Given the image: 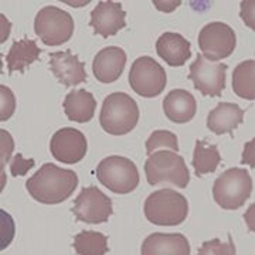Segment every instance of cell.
<instances>
[{"label":"cell","instance_id":"cell-1","mask_svg":"<svg viewBox=\"0 0 255 255\" xmlns=\"http://www.w3.org/2000/svg\"><path fill=\"white\" fill-rule=\"evenodd\" d=\"M78 186V176L73 170L61 169L54 163H44L27 182L30 196L43 204H60L73 194Z\"/></svg>","mask_w":255,"mask_h":255},{"label":"cell","instance_id":"cell-2","mask_svg":"<svg viewBox=\"0 0 255 255\" xmlns=\"http://www.w3.org/2000/svg\"><path fill=\"white\" fill-rule=\"evenodd\" d=\"M139 122V107L136 101L125 92L110 94L102 104L100 124L110 133L122 136L136 128Z\"/></svg>","mask_w":255,"mask_h":255},{"label":"cell","instance_id":"cell-3","mask_svg":"<svg viewBox=\"0 0 255 255\" xmlns=\"http://www.w3.org/2000/svg\"><path fill=\"white\" fill-rule=\"evenodd\" d=\"M143 211L146 219L155 226H180L187 219L189 201L177 191L162 189L146 199Z\"/></svg>","mask_w":255,"mask_h":255},{"label":"cell","instance_id":"cell-4","mask_svg":"<svg viewBox=\"0 0 255 255\" xmlns=\"http://www.w3.org/2000/svg\"><path fill=\"white\" fill-rule=\"evenodd\" d=\"M146 180L150 186L170 183L179 189H186L190 173L184 159L173 150H157L150 153L145 162Z\"/></svg>","mask_w":255,"mask_h":255},{"label":"cell","instance_id":"cell-5","mask_svg":"<svg viewBox=\"0 0 255 255\" xmlns=\"http://www.w3.org/2000/svg\"><path fill=\"white\" fill-rule=\"evenodd\" d=\"M95 176L107 189L117 194H128L140 182L136 164L124 156H108L97 166Z\"/></svg>","mask_w":255,"mask_h":255},{"label":"cell","instance_id":"cell-6","mask_svg":"<svg viewBox=\"0 0 255 255\" xmlns=\"http://www.w3.org/2000/svg\"><path fill=\"white\" fill-rule=\"evenodd\" d=\"M253 193V179L246 169L231 167L214 182L213 196L223 210H237Z\"/></svg>","mask_w":255,"mask_h":255},{"label":"cell","instance_id":"cell-7","mask_svg":"<svg viewBox=\"0 0 255 255\" xmlns=\"http://www.w3.org/2000/svg\"><path fill=\"white\" fill-rule=\"evenodd\" d=\"M34 31L44 46H61L73 37L74 20L67 11L55 6H47L37 13Z\"/></svg>","mask_w":255,"mask_h":255},{"label":"cell","instance_id":"cell-8","mask_svg":"<svg viewBox=\"0 0 255 255\" xmlns=\"http://www.w3.org/2000/svg\"><path fill=\"white\" fill-rule=\"evenodd\" d=\"M166 71L152 57L136 58L129 71V85L143 98H155L166 88Z\"/></svg>","mask_w":255,"mask_h":255},{"label":"cell","instance_id":"cell-9","mask_svg":"<svg viewBox=\"0 0 255 255\" xmlns=\"http://www.w3.org/2000/svg\"><path fill=\"white\" fill-rule=\"evenodd\" d=\"M237 44L234 30L226 23L213 21L201 28L199 34V47L203 57L210 61L219 63L233 54Z\"/></svg>","mask_w":255,"mask_h":255},{"label":"cell","instance_id":"cell-10","mask_svg":"<svg viewBox=\"0 0 255 255\" xmlns=\"http://www.w3.org/2000/svg\"><path fill=\"white\" fill-rule=\"evenodd\" d=\"M112 213V200L97 186L84 187L74 200L73 214L78 221L87 224L107 223Z\"/></svg>","mask_w":255,"mask_h":255},{"label":"cell","instance_id":"cell-11","mask_svg":"<svg viewBox=\"0 0 255 255\" xmlns=\"http://www.w3.org/2000/svg\"><path fill=\"white\" fill-rule=\"evenodd\" d=\"M226 64L214 63L197 54L196 61L190 65L189 80L204 97H220L226 88Z\"/></svg>","mask_w":255,"mask_h":255},{"label":"cell","instance_id":"cell-12","mask_svg":"<svg viewBox=\"0 0 255 255\" xmlns=\"http://www.w3.org/2000/svg\"><path fill=\"white\" fill-rule=\"evenodd\" d=\"M87 139L75 128H61L50 140V152L55 160L65 164L81 162L87 155Z\"/></svg>","mask_w":255,"mask_h":255},{"label":"cell","instance_id":"cell-13","mask_svg":"<svg viewBox=\"0 0 255 255\" xmlns=\"http://www.w3.org/2000/svg\"><path fill=\"white\" fill-rule=\"evenodd\" d=\"M90 26L94 28L95 34L108 38L127 27V13L122 10V4L118 1H100L91 11Z\"/></svg>","mask_w":255,"mask_h":255},{"label":"cell","instance_id":"cell-14","mask_svg":"<svg viewBox=\"0 0 255 255\" xmlns=\"http://www.w3.org/2000/svg\"><path fill=\"white\" fill-rule=\"evenodd\" d=\"M50 71L65 87H75L87 81L85 64L70 50L50 54Z\"/></svg>","mask_w":255,"mask_h":255},{"label":"cell","instance_id":"cell-15","mask_svg":"<svg viewBox=\"0 0 255 255\" xmlns=\"http://www.w3.org/2000/svg\"><path fill=\"white\" fill-rule=\"evenodd\" d=\"M127 64V53L117 46L102 48L92 63L94 77L102 84L115 82L124 73Z\"/></svg>","mask_w":255,"mask_h":255},{"label":"cell","instance_id":"cell-16","mask_svg":"<svg viewBox=\"0 0 255 255\" xmlns=\"http://www.w3.org/2000/svg\"><path fill=\"white\" fill-rule=\"evenodd\" d=\"M142 255H189L190 244L183 234H160L156 233L145 238Z\"/></svg>","mask_w":255,"mask_h":255},{"label":"cell","instance_id":"cell-17","mask_svg":"<svg viewBox=\"0 0 255 255\" xmlns=\"http://www.w3.org/2000/svg\"><path fill=\"white\" fill-rule=\"evenodd\" d=\"M156 53L170 67H182L191 57V44L179 33H164L156 41Z\"/></svg>","mask_w":255,"mask_h":255},{"label":"cell","instance_id":"cell-18","mask_svg":"<svg viewBox=\"0 0 255 255\" xmlns=\"http://www.w3.org/2000/svg\"><path fill=\"white\" fill-rule=\"evenodd\" d=\"M244 110L233 102H220L207 117V128L216 135L230 133L234 136V130L244 121Z\"/></svg>","mask_w":255,"mask_h":255},{"label":"cell","instance_id":"cell-19","mask_svg":"<svg viewBox=\"0 0 255 255\" xmlns=\"http://www.w3.org/2000/svg\"><path fill=\"white\" fill-rule=\"evenodd\" d=\"M164 115L174 124H187L196 117L197 102L193 94L184 90H172L163 100Z\"/></svg>","mask_w":255,"mask_h":255},{"label":"cell","instance_id":"cell-20","mask_svg":"<svg viewBox=\"0 0 255 255\" xmlns=\"http://www.w3.org/2000/svg\"><path fill=\"white\" fill-rule=\"evenodd\" d=\"M63 108L64 114L70 121L85 124L94 118L97 101L91 92L85 90H75L67 94L63 102Z\"/></svg>","mask_w":255,"mask_h":255},{"label":"cell","instance_id":"cell-21","mask_svg":"<svg viewBox=\"0 0 255 255\" xmlns=\"http://www.w3.org/2000/svg\"><path fill=\"white\" fill-rule=\"evenodd\" d=\"M40 54H41V48H38L34 40L23 38L14 41L6 55L7 71L9 74H13L14 71L24 73L30 64L38 60Z\"/></svg>","mask_w":255,"mask_h":255},{"label":"cell","instance_id":"cell-22","mask_svg":"<svg viewBox=\"0 0 255 255\" xmlns=\"http://www.w3.org/2000/svg\"><path fill=\"white\" fill-rule=\"evenodd\" d=\"M221 162L219 147L214 143H210L204 139H199L196 142L194 155H193V167L197 177H201L207 173H214Z\"/></svg>","mask_w":255,"mask_h":255},{"label":"cell","instance_id":"cell-23","mask_svg":"<svg viewBox=\"0 0 255 255\" xmlns=\"http://www.w3.org/2000/svg\"><path fill=\"white\" fill-rule=\"evenodd\" d=\"M233 90L240 98L255 100V60L238 64L233 73Z\"/></svg>","mask_w":255,"mask_h":255},{"label":"cell","instance_id":"cell-24","mask_svg":"<svg viewBox=\"0 0 255 255\" xmlns=\"http://www.w3.org/2000/svg\"><path fill=\"white\" fill-rule=\"evenodd\" d=\"M75 253L80 255H105L108 253V237L98 231H82L73 243Z\"/></svg>","mask_w":255,"mask_h":255},{"label":"cell","instance_id":"cell-25","mask_svg":"<svg viewBox=\"0 0 255 255\" xmlns=\"http://www.w3.org/2000/svg\"><path fill=\"white\" fill-rule=\"evenodd\" d=\"M160 147L162 149L166 147L169 150L177 152L179 150L177 136L169 130H155L146 140V153L149 156L150 153H153L156 149H160Z\"/></svg>","mask_w":255,"mask_h":255},{"label":"cell","instance_id":"cell-26","mask_svg":"<svg viewBox=\"0 0 255 255\" xmlns=\"http://www.w3.org/2000/svg\"><path fill=\"white\" fill-rule=\"evenodd\" d=\"M234 255L236 254V246L233 243L231 236H228V243H221L220 240H211L204 243L199 248V255Z\"/></svg>","mask_w":255,"mask_h":255},{"label":"cell","instance_id":"cell-27","mask_svg":"<svg viewBox=\"0 0 255 255\" xmlns=\"http://www.w3.org/2000/svg\"><path fill=\"white\" fill-rule=\"evenodd\" d=\"M16 111V98L9 87L0 85V121H7Z\"/></svg>","mask_w":255,"mask_h":255},{"label":"cell","instance_id":"cell-28","mask_svg":"<svg viewBox=\"0 0 255 255\" xmlns=\"http://www.w3.org/2000/svg\"><path fill=\"white\" fill-rule=\"evenodd\" d=\"M0 136H1V156H0V167H1V173H3V169L6 163L9 162L10 156L13 153V149H14V143H13V137L10 135L7 130H0Z\"/></svg>","mask_w":255,"mask_h":255},{"label":"cell","instance_id":"cell-29","mask_svg":"<svg viewBox=\"0 0 255 255\" xmlns=\"http://www.w3.org/2000/svg\"><path fill=\"white\" fill-rule=\"evenodd\" d=\"M34 164H36L34 159H24L21 153H17L10 164V172L14 177L16 176H24L30 169L34 167Z\"/></svg>","mask_w":255,"mask_h":255},{"label":"cell","instance_id":"cell-30","mask_svg":"<svg viewBox=\"0 0 255 255\" xmlns=\"http://www.w3.org/2000/svg\"><path fill=\"white\" fill-rule=\"evenodd\" d=\"M241 17L244 18L248 27L253 30L255 28L254 26V1H243L241 4Z\"/></svg>","mask_w":255,"mask_h":255},{"label":"cell","instance_id":"cell-31","mask_svg":"<svg viewBox=\"0 0 255 255\" xmlns=\"http://www.w3.org/2000/svg\"><path fill=\"white\" fill-rule=\"evenodd\" d=\"M153 4H155L157 10H162L164 13H170V11H173L176 7H179L182 4V0H166V1L153 0Z\"/></svg>","mask_w":255,"mask_h":255},{"label":"cell","instance_id":"cell-32","mask_svg":"<svg viewBox=\"0 0 255 255\" xmlns=\"http://www.w3.org/2000/svg\"><path fill=\"white\" fill-rule=\"evenodd\" d=\"M254 139L247 143L246 149H244V153H243V162H241V163L250 164L251 167H254Z\"/></svg>","mask_w":255,"mask_h":255},{"label":"cell","instance_id":"cell-33","mask_svg":"<svg viewBox=\"0 0 255 255\" xmlns=\"http://www.w3.org/2000/svg\"><path fill=\"white\" fill-rule=\"evenodd\" d=\"M0 20H1V38H0V41L4 43V41L7 40V34H9L10 30V23L3 14H0Z\"/></svg>","mask_w":255,"mask_h":255}]
</instances>
